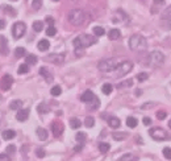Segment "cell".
Masks as SVG:
<instances>
[{"label": "cell", "mask_w": 171, "mask_h": 161, "mask_svg": "<svg viewBox=\"0 0 171 161\" xmlns=\"http://www.w3.org/2000/svg\"><path fill=\"white\" fill-rule=\"evenodd\" d=\"M129 48L134 51H143L148 48V41L141 35H133L129 38Z\"/></svg>", "instance_id": "obj_1"}, {"label": "cell", "mask_w": 171, "mask_h": 161, "mask_svg": "<svg viewBox=\"0 0 171 161\" xmlns=\"http://www.w3.org/2000/svg\"><path fill=\"white\" fill-rule=\"evenodd\" d=\"M96 42V38H94L92 36L90 35H79L78 37L72 41L74 46L76 49H84V48H88L91 45H94Z\"/></svg>", "instance_id": "obj_2"}, {"label": "cell", "mask_w": 171, "mask_h": 161, "mask_svg": "<svg viewBox=\"0 0 171 161\" xmlns=\"http://www.w3.org/2000/svg\"><path fill=\"white\" fill-rule=\"evenodd\" d=\"M69 21L74 26H80L86 21V13L82 10H72L69 13Z\"/></svg>", "instance_id": "obj_3"}, {"label": "cell", "mask_w": 171, "mask_h": 161, "mask_svg": "<svg viewBox=\"0 0 171 161\" xmlns=\"http://www.w3.org/2000/svg\"><path fill=\"white\" fill-rule=\"evenodd\" d=\"M118 66V62L116 58H107V60H102L99 63H97V69L103 73H109L112 70H116V68Z\"/></svg>", "instance_id": "obj_4"}, {"label": "cell", "mask_w": 171, "mask_h": 161, "mask_svg": "<svg viewBox=\"0 0 171 161\" xmlns=\"http://www.w3.org/2000/svg\"><path fill=\"white\" fill-rule=\"evenodd\" d=\"M149 65L153 66V68H159V66L163 65L164 62V54L159 50H154L149 54Z\"/></svg>", "instance_id": "obj_5"}, {"label": "cell", "mask_w": 171, "mask_h": 161, "mask_svg": "<svg viewBox=\"0 0 171 161\" xmlns=\"http://www.w3.org/2000/svg\"><path fill=\"white\" fill-rule=\"evenodd\" d=\"M149 135H150L151 139H154V140H157V141H162V140L170 139V136L167 135V132L164 131L163 128H161V127H154V128H151L150 131H149Z\"/></svg>", "instance_id": "obj_6"}, {"label": "cell", "mask_w": 171, "mask_h": 161, "mask_svg": "<svg viewBox=\"0 0 171 161\" xmlns=\"http://www.w3.org/2000/svg\"><path fill=\"white\" fill-rule=\"evenodd\" d=\"M133 69V63L130 61H123L121 63H118V66L116 68V77H124L128 73Z\"/></svg>", "instance_id": "obj_7"}, {"label": "cell", "mask_w": 171, "mask_h": 161, "mask_svg": "<svg viewBox=\"0 0 171 161\" xmlns=\"http://www.w3.org/2000/svg\"><path fill=\"white\" fill-rule=\"evenodd\" d=\"M161 25L166 30L171 29V7L166 8L163 11V13L161 15Z\"/></svg>", "instance_id": "obj_8"}, {"label": "cell", "mask_w": 171, "mask_h": 161, "mask_svg": "<svg viewBox=\"0 0 171 161\" xmlns=\"http://www.w3.org/2000/svg\"><path fill=\"white\" fill-rule=\"evenodd\" d=\"M26 30V25L23 23V21H17V23L13 24V28H12V35H13L15 38H21L24 35H25Z\"/></svg>", "instance_id": "obj_9"}, {"label": "cell", "mask_w": 171, "mask_h": 161, "mask_svg": "<svg viewBox=\"0 0 171 161\" xmlns=\"http://www.w3.org/2000/svg\"><path fill=\"white\" fill-rule=\"evenodd\" d=\"M45 60L49 61V62H53L56 63V65H61V63H63V61H65V54L63 53H51L49 54V56L45 57Z\"/></svg>", "instance_id": "obj_10"}, {"label": "cell", "mask_w": 171, "mask_h": 161, "mask_svg": "<svg viewBox=\"0 0 171 161\" xmlns=\"http://www.w3.org/2000/svg\"><path fill=\"white\" fill-rule=\"evenodd\" d=\"M63 129H65V127H63V124L61 123V121L54 120L53 123H51V132L54 133V136H56V137H59V136L62 135Z\"/></svg>", "instance_id": "obj_11"}, {"label": "cell", "mask_w": 171, "mask_h": 161, "mask_svg": "<svg viewBox=\"0 0 171 161\" xmlns=\"http://www.w3.org/2000/svg\"><path fill=\"white\" fill-rule=\"evenodd\" d=\"M12 83H13V79H12V77L10 74H5L4 77L0 79V87H1V90H4V91L10 90Z\"/></svg>", "instance_id": "obj_12"}, {"label": "cell", "mask_w": 171, "mask_h": 161, "mask_svg": "<svg viewBox=\"0 0 171 161\" xmlns=\"http://www.w3.org/2000/svg\"><path fill=\"white\" fill-rule=\"evenodd\" d=\"M96 96H95V94L92 93L91 90H87V91H84L83 94H82V96H80V99H82V102H84V103H87V104H90L91 102H94V99H95Z\"/></svg>", "instance_id": "obj_13"}, {"label": "cell", "mask_w": 171, "mask_h": 161, "mask_svg": "<svg viewBox=\"0 0 171 161\" xmlns=\"http://www.w3.org/2000/svg\"><path fill=\"white\" fill-rule=\"evenodd\" d=\"M29 118V110H19L16 114V119L19 121H25Z\"/></svg>", "instance_id": "obj_14"}, {"label": "cell", "mask_w": 171, "mask_h": 161, "mask_svg": "<svg viewBox=\"0 0 171 161\" xmlns=\"http://www.w3.org/2000/svg\"><path fill=\"white\" fill-rule=\"evenodd\" d=\"M108 126L111 127V128H118V127L121 126V121L116 116H109L108 118Z\"/></svg>", "instance_id": "obj_15"}, {"label": "cell", "mask_w": 171, "mask_h": 161, "mask_svg": "<svg viewBox=\"0 0 171 161\" xmlns=\"http://www.w3.org/2000/svg\"><path fill=\"white\" fill-rule=\"evenodd\" d=\"M0 51L1 54H8V46H7V38L0 36Z\"/></svg>", "instance_id": "obj_16"}, {"label": "cell", "mask_w": 171, "mask_h": 161, "mask_svg": "<svg viewBox=\"0 0 171 161\" xmlns=\"http://www.w3.org/2000/svg\"><path fill=\"white\" fill-rule=\"evenodd\" d=\"M108 37L111 38V40H118V38L121 37V32L118 29H116V28H113V29H111L108 32Z\"/></svg>", "instance_id": "obj_17"}, {"label": "cell", "mask_w": 171, "mask_h": 161, "mask_svg": "<svg viewBox=\"0 0 171 161\" xmlns=\"http://www.w3.org/2000/svg\"><path fill=\"white\" fill-rule=\"evenodd\" d=\"M39 74H41L48 82H51V81H53V75H51L50 73L48 71V69L44 68V66H42V68H39Z\"/></svg>", "instance_id": "obj_18"}, {"label": "cell", "mask_w": 171, "mask_h": 161, "mask_svg": "<svg viewBox=\"0 0 171 161\" xmlns=\"http://www.w3.org/2000/svg\"><path fill=\"white\" fill-rule=\"evenodd\" d=\"M36 133H37V136H38V139H39V140H42V141H44V140H46V139H48V131H46V129H45V128H41V127H38V128H37V131H36Z\"/></svg>", "instance_id": "obj_19"}, {"label": "cell", "mask_w": 171, "mask_h": 161, "mask_svg": "<svg viewBox=\"0 0 171 161\" xmlns=\"http://www.w3.org/2000/svg\"><path fill=\"white\" fill-rule=\"evenodd\" d=\"M15 136H16V132L13 129H7V131L3 132V139L4 140H12Z\"/></svg>", "instance_id": "obj_20"}, {"label": "cell", "mask_w": 171, "mask_h": 161, "mask_svg": "<svg viewBox=\"0 0 171 161\" xmlns=\"http://www.w3.org/2000/svg\"><path fill=\"white\" fill-rule=\"evenodd\" d=\"M118 161H137V157L132 153H125L118 159Z\"/></svg>", "instance_id": "obj_21"}, {"label": "cell", "mask_w": 171, "mask_h": 161, "mask_svg": "<svg viewBox=\"0 0 171 161\" xmlns=\"http://www.w3.org/2000/svg\"><path fill=\"white\" fill-rule=\"evenodd\" d=\"M49 48H50V44H49L48 40H41L38 42V49L41 51H46Z\"/></svg>", "instance_id": "obj_22"}, {"label": "cell", "mask_w": 171, "mask_h": 161, "mask_svg": "<svg viewBox=\"0 0 171 161\" xmlns=\"http://www.w3.org/2000/svg\"><path fill=\"white\" fill-rule=\"evenodd\" d=\"M137 124H138V120L136 119V118H133V116H129L126 119V126L129 127V128H136L137 127Z\"/></svg>", "instance_id": "obj_23"}, {"label": "cell", "mask_w": 171, "mask_h": 161, "mask_svg": "<svg viewBox=\"0 0 171 161\" xmlns=\"http://www.w3.org/2000/svg\"><path fill=\"white\" fill-rule=\"evenodd\" d=\"M80 126H82V123H80V120H79V119H76V118H72V119H70V127H71L72 129L80 128Z\"/></svg>", "instance_id": "obj_24"}, {"label": "cell", "mask_w": 171, "mask_h": 161, "mask_svg": "<svg viewBox=\"0 0 171 161\" xmlns=\"http://www.w3.org/2000/svg\"><path fill=\"white\" fill-rule=\"evenodd\" d=\"M37 111L39 112V114H46V112L50 111V108H49V106L46 104V103H41V104H38Z\"/></svg>", "instance_id": "obj_25"}, {"label": "cell", "mask_w": 171, "mask_h": 161, "mask_svg": "<svg viewBox=\"0 0 171 161\" xmlns=\"http://www.w3.org/2000/svg\"><path fill=\"white\" fill-rule=\"evenodd\" d=\"M112 90H113V86H112L111 83H104L102 87V91L105 94V95H109V94L112 93Z\"/></svg>", "instance_id": "obj_26"}, {"label": "cell", "mask_w": 171, "mask_h": 161, "mask_svg": "<svg viewBox=\"0 0 171 161\" xmlns=\"http://www.w3.org/2000/svg\"><path fill=\"white\" fill-rule=\"evenodd\" d=\"M21 106H23V102H21V101H13V102H11L10 107H11V110L19 111L20 108H21Z\"/></svg>", "instance_id": "obj_27"}, {"label": "cell", "mask_w": 171, "mask_h": 161, "mask_svg": "<svg viewBox=\"0 0 171 161\" xmlns=\"http://www.w3.org/2000/svg\"><path fill=\"white\" fill-rule=\"evenodd\" d=\"M126 133L125 132H115L113 135H112V137L115 139V140H124V139H126Z\"/></svg>", "instance_id": "obj_28"}, {"label": "cell", "mask_w": 171, "mask_h": 161, "mask_svg": "<svg viewBox=\"0 0 171 161\" xmlns=\"http://www.w3.org/2000/svg\"><path fill=\"white\" fill-rule=\"evenodd\" d=\"M84 126L88 127V128H91V127L95 126V119H94L92 116H87L84 120Z\"/></svg>", "instance_id": "obj_29"}, {"label": "cell", "mask_w": 171, "mask_h": 161, "mask_svg": "<svg viewBox=\"0 0 171 161\" xmlns=\"http://www.w3.org/2000/svg\"><path fill=\"white\" fill-rule=\"evenodd\" d=\"M109 148L111 147H109L108 143H100L99 144V151L102 152V153H107V152L109 151Z\"/></svg>", "instance_id": "obj_30"}, {"label": "cell", "mask_w": 171, "mask_h": 161, "mask_svg": "<svg viewBox=\"0 0 171 161\" xmlns=\"http://www.w3.org/2000/svg\"><path fill=\"white\" fill-rule=\"evenodd\" d=\"M50 93H51V95H53V96H58V95H61V93H62V89H61V86H58V85H57V86L51 87Z\"/></svg>", "instance_id": "obj_31"}, {"label": "cell", "mask_w": 171, "mask_h": 161, "mask_svg": "<svg viewBox=\"0 0 171 161\" xmlns=\"http://www.w3.org/2000/svg\"><path fill=\"white\" fill-rule=\"evenodd\" d=\"M42 28H44V23H42V21H34V23H33V29H34L36 32H41Z\"/></svg>", "instance_id": "obj_32"}, {"label": "cell", "mask_w": 171, "mask_h": 161, "mask_svg": "<svg viewBox=\"0 0 171 161\" xmlns=\"http://www.w3.org/2000/svg\"><path fill=\"white\" fill-rule=\"evenodd\" d=\"M26 63H28V65H34V63H37V57H36L34 54H29V56L26 57Z\"/></svg>", "instance_id": "obj_33"}, {"label": "cell", "mask_w": 171, "mask_h": 161, "mask_svg": "<svg viewBox=\"0 0 171 161\" xmlns=\"http://www.w3.org/2000/svg\"><path fill=\"white\" fill-rule=\"evenodd\" d=\"M104 33H105V30H104V28H102V26H95V28H94V35L97 36V37L103 36Z\"/></svg>", "instance_id": "obj_34"}, {"label": "cell", "mask_w": 171, "mask_h": 161, "mask_svg": "<svg viewBox=\"0 0 171 161\" xmlns=\"http://www.w3.org/2000/svg\"><path fill=\"white\" fill-rule=\"evenodd\" d=\"M15 56H16L17 58L24 57V56H25V49H24V48H21V46H19L16 50H15Z\"/></svg>", "instance_id": "obj_35"}, {"label": "cell", "mask_w": 171, "mask_h": 161, "mask_svg": "<svg viewBox=\"0 0 171 161\" xmlns=\"http://www.w3.org/2000/svg\"><path fill=\"white\" fill-rule=\"evenodd\" d=\"M29 71V65L28 63H23V65L19 66V73L20 74H26Z\"/></svg>", "instance_id": "obj_36"}, {"label": "cell", "mask_w": 171, "mask_h": 161, "mask_svg": "<svg viewBox=\"0 0 171 161\" xmlns=\"http://www.w3.org/2000/svg\"><path fill=\"white\" fill-rule=\"evenodd\" d=\"M132 85H133V81L129 79V81H125V82H121V83H118L117 87H118V89H123V87H130Z\"/></svg>", "instance_id": "obj_37"}, {"label": "cell", "mask_w": 171, "mask_h": 161, "mask_svg": "<svg viewBox=\"0 0 171 161\" xmlns=\"http://www.w3.org/2000/svg\"><path fill=\"white\" fill-rule=\"evenodd\" d=\"M86 133L84 132H78L76 133V136H75V139H76V141H79V143H83L84 140H86Z\"/></svg>", "instance_id": "obj_38"}, {"label": "cell", "mask_w": 171, "mask_h": 161, "mask_svg": "<svg viewBox=\"0 0 171 161\" xmlns=\"http://www.w3.org/2000/svg\"><path fill=\"white\" fill-rule=\"evenodd\" d=\"M45 154H46V152H45L44 148H37V151H36V156H37L38 159H44Z\"/></svg>", "instance_id": "obj_39"}, {"label": "cell", "mask_w": 171, "mask_h": 161, "mask_svg": "<svg viewBox=\"0 0 171 161\" xmlns=\"http://www.w3.org/2000/svg\"><path fill=\"white\" fill-rule=\"evenodd\" d=\"M148 78H149V74H148V73H140V74H137V79H138L140 82L146 81Z\"/></svg>", "instance_id": "obj_40"}, {"label": "cell", "mask_w": 171, "mask_h": 161, "mask_svg": "<svg viewBox=\"0 0 171 161\" xmlns=\"http://www.w3.org/2000/svg\"><path fill=\"white\" fill-rule=\"evenodd\" d=\"M42 5V0H32V7L34 10H39Z\"/></svg>", "instance_id": "obj_41"}, {"label": "cell", "mask_w": 171, "mask_h": 161, "mask_svg": "<svg viewBox=\"0 0 171 161\" xmlns=\"http://www.w3.org/2000/svg\"><path fill=\"white\" fill-rule=\"evenodd\" d=\"M163 156L166 157L167 160H171V148H169V147L163 148Z\"/></svg>", "instance_id": "obj_42"}, {"label": "cell", "mask_w": 171, "mask_h": 161, "mask_svg": "<svg viewBox=\"0 0 171 161\" xmlns=\"http://www.w3.org/2000/svg\"><path fill=\"white\" fill-rule=\"evenodd\" d=\"M56 33H57V29L54 28L53 25H50L49 28L46 29V35L48 36H56Z\"/></svg>", "instance_id": "obj_43"}, {"label": "cell", "mask_w": 171, "mask_h": 161, "mask_svg": "<svg viewBox=\"0 0 171 161\" xmlns=\"http://www.w3.org/2000/svg\"><path fill=\"white\" fill-rule=\"evenodd\" d=\"M166 116H167V112H166V111H158V112H157V118H158L159 120L166 119Z\"/></svg>", "instance_id": "obj_44"}, {"label": "cell", "mask_w": 171, "mask_h": 161, "mask_svg": "<svg viewBox=\"0 0 171 161\" xmlns=\"http://www.w3.org/2000/svg\"><path fill=\"white\" fill-rule=\"evenodd\" d=\"M15 151H16V147H15L13 144H10L7 147V149H5V152H7L8 154H12V153H15Z\"/></svg>", "instance_id": "obj_45"}, {"label": "cell", "mask_w": 171, "mask_h": 161, "mask_svg": "<svg viewBox=\"0 0 171 161\" xmlns=\"http://www.w3.org/2000/svg\"><path fill=\"white\" fill-rule=\"evenodd\" d=\"M0 161H11V157L8 153H0Z\"/></svg>", "instance_id": "obj_46"}, {"label": "cell", "mask_w": 171, "mask_h": 161, "mask_svg": "<svg viewBox=\"0 0 171 161\" xmlns=\"http://www.w3.org/2000/svg\"><path fill=\"white\" fill-rule=\"evenodd\" d=\"M142 123L145 124V126H150V124H151V119H150V118H148V116H145L142 119Z\"/></svg>", "instance_id": "obj_47"}, {"label": "cell", "mask_w": 171, "mask_h": 161, "mask_svg": "<svg viewBox=\"0 0 171 161\" xmlns=\"http://www.w3.org/2000/svg\"><path fill=\"white\" fill-rule=\"evenodd\" d=\"M4 11H5V12L8 11V12H11L12 15H15V11H13V10H12V8H11V5H4Z\"/></svg>", "instance_id": "obj_48"}, {"label": "cell", "mask_w": 171, "mask_h": 161, "mask_svg": "<svg viewBox=\"0 0 171 161\" xmlns=\"http://www.w3.org/2000/svg\"><path fill=\"white\" fill-rule=\"evenodd\" d=\"M82 149H83V144H82V143H80L79 145H76V147L74 148V151H75V152H79V151H82Z\"/></svg>", "instance_id": "obj_49"}, {"label": "cell", "mask_w": 171, "mask_h": 161, "mask_svg": "<svg viewBox=\"0 0 171 161\" xmlns=\"http://www.w3.org/2000/svg\"><path fill=\"white\" fill-rule=\"evenodd\" d=\"M46 23H48V24H50V25H53L54 20H53V19H51V17H46Z\"/></svg>", "instance_id": "obj_50"}, {"label": "cell", "mask_w": 171, "mask_h": 161, "mask_svg": "<svg viewBox=\"0 0 171 161\" xmlns=\"http://www.w3.org/2000/svg\"><path fill=\"white\" fill-rule=\"evenodd\" d=\"M4 26H5V21L0 19V29H3V28H4Z\"/></svg>", "instance_id": "obj_51"}, {"label": "cell", "mask_w": 171, "mask_h": 161, "mask_svg": "<svg viewBox=\"0 0 171 161\" xmlns=\"http://www.w3.org/2000/svg\"><path fill=\"white\" fill-rule=\"evenodd\" d=\"M154 3H155V4H163L164 0H154Z\"/></svg>", "instance_id": "obj_52"}, {"label": "cell", "mask_w": 171, "mask_h": 161, "mask_svg": "<svg viewBox=\"0 0 171 161\" xmlns=\"http://www.w3.org/2000/svg\"><path fill=\"white\" fill-rule=\"evenodd\" d=\"M169 127H170V128H171V120L169 121Z\"/></svg>", "instance_id": "obj_53"}, {"label": "cell", "mask_w": 171, "mask_h": 161, "mask_svg": "<svg viewBox=\"0 0 171 161\" xmlns=\"http://www.w3.org/2000/svg\"><path fill=\"white\" fill-rule=\"evenodd\" d=\"M71 1H79V0H71Z\"/></svg>", "instance_id": "obj_54"}, {"label": "cell", "mask_w": 171, "mask_h": 161, "mask_svg": "<svg viewBox=\"0 0 171 161\" xmlns=\"http://www.w3.org/2000/svg\"><path fill=\"white\" fill-rule=\"evenodd\" d=\"M12 1H16V0H12Z\"/></svg>", "instance_id": "obj_55"}, {"label": "cell", "mask_w": 171, "mask_h": 161, "mask_svg": "<svg viewBox=\"0 0 171 161\" xmlns=\"http://www.w3.org/2000/svg\"><path fill=\"white\" fill-rule=\"evenodd\" d=\"M54 1H58V0H54Z\"/></svg>", "instance_id": "obj_56"}]
</instances>
